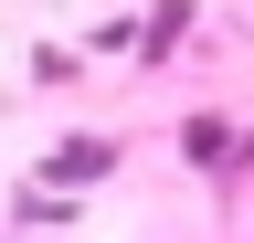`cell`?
<instances>
[{"instance_id": "obj_1", "label": "cell", "mask_w": 254, "mask_h": 243, "mask_svg": "<svg viewBox=\"0 0 254 243\" xmlns=\"http://www.w3.org/2000/svg\"><path fill=\"white\" fill-rule=\"evenodd\" d=\"M106 169H117V148H106V138H95V148H64V180H106Z\"/></svg>"}]
</instances>
